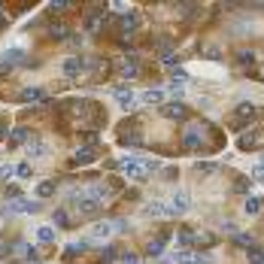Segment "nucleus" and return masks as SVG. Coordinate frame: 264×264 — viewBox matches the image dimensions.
Masks as SVG:
<instances>
[{
    "label": "nucleus",
    "instance_id": "1",
    "mask_svg": "<svg viewBox=\"0 0 264 264\" xmlns=\"http://www.w3.org/2000/svg\"><path fill=\"white\" fill-rule=\"evenodd\" d=\"M207 134H210V125H188L185 134H182V146L188 152H204L207 149Z\"/></svg>",
    "mask_w": 264,
    "mask_h": 264
},
{
    "label": "nucleus",
    "instance_id": "2",
    "mask_svg": "<svg viewBox=\"0 0 264 264\" xmlns=\"http://www.w3.org/2000/svg\"><path fill=\"white\" fill-rule=\"evenodd\" d=\"M119 164V170L128 176V179H137V182H146L149 179V173L143 170V161H137V158H122V161H116Z\"/></svg>",
    "mask_w": 264,
    "mask_h": 264
},
{
    "label": "nucleus",
    "instance_id": "3",
    "mask_svg": "<svg viewBox=\"0 0 264 264\" xmlns=\"http://www.w3.org/2000/svg\"><path fill=\"white\" fill-rule=\"evenodd\" d=\"M36 210H40V201H30V198H15L9 207H6V213L9 216H24V213H36Z\"/></svg>",
    "mask_w": 264,
    "mask_h": 264
},
{
    "label": "nucleus",
    "instance_id": "4",
    "mask_svg": "<svg viewBox=\"0 0 264 264\" xmlns=\"http://www.w3.org/2000/svg\"><path fill=\"white\" fill-rule=\"evenodd\" d=\"M161 116L170 119V122H185L188 119V106L185 103H164L161 106Z\"/></svg>",
    "mask_w": 264,
    "mask_h": 264
},
{
    "label": "nucleus",
    "instance_id": "5",
    "mask_svg": "<svg viewBox=\"0 0 264 264\" xmlns=\"http://www.w3.org/2000/svg\"><path fill=\"white\" fill-rule=\"evenodd\" d=\"M85 67H91V61H88V58H82V55L67 58V61H64V76H79Z\"/></svg>",
    "mask_w": 264,
    "mask_h": 264
},
{
    "label": "nucleus",
    "instance_id": "6",
    "mask_svg": "<svg viewBox=\"0 0 264 264\" xmlns=\"http://www.w3.org/2000/svg\"><path fill=\"white\" fill-rule=\"evenodd\" d=\"M173 261H176V264H207L210 258L201 255V252H195V249H185V252H176Z\"/></svg>",
    "mask_w": 264,
    "mask_h": 264
},
{
    "label": "nucleus",
    "instance_id": "7",
    "mask_svg": "<svg viewBox=\"0 0 264 264\" xmlns=\"http://www.w3.org/2000/svg\"><path fill=\"white\" fill-rule=\"evenodd\" d=\"M167 207H170V213L176 216V213H188L192 201H188V195H185V192H176V195H173V201H170Z\"/></svg>",
    "mask_w": 264,
    "mask_h": 264
},
{
    "label": "nucleus",
    "instance_id": "8",
    "mask_svg": "<svg viewBox=\"0 0 264 264\" xmlns=\"http://www.w3.org/2000/svg\"><path fill=\"white\" fill-rule=\"evenodd\" d=\"M176 243H179V252L195 249V231H192V228H179V231H176Z\"/></svg>",
    "mask_w": 264,
    "mask_h": 264
},
{
    "label": "nucleus",
    "instance_id": "9",
    "mask_svg": "<svg viewBox=\"0 0 264 264\" xmlns=\"http://www.w3.org/2000/svg\"><path fill=\"white\" fill-rule=\"evenodd\" d=\"M24 140H27V128H21V125H18V128H12V131H9V140H6L9 152H12V149H18Z\"/></svg>",
    "mask_w": 264,
    "mask_h": 264
},
{
    "label": "nucleus",
    "instance_id": "10",
    "mask_svg": "<svg viewBox=\"0 0 264 264\" xmlns=\"http://www.w3.org/2000/svg\"><path fill=\"white\" fill-rule=\"evenodd\" d=\"M140 76V64H137V58H125V64H122V79H137Z\"/></svg>",
    "mask_w": 264,
    "mask_h": 264
},
{
    "label": "nucleus",
    "instance_id": "11",
    "mask_svg": "<svg viewBox=\"0 0 264 264\" xmlns=\"http://www.w3.org/2000/svg\"><path fill=\"white\" fill-rule=\"evenodd\" d=\"M137 30H140V12L125 15V18H122V33H125V36H131V33H137Z\"/></svg>",
    "mask_w": 264,
    "mask_h": 264
},
{
    "label": "nucleus",
    "instance_id": "12",
    "mask_svg": "<svg viewBox=\"0 0 264 264\" xmlns=\"http://www.w3.org/2000/svg\"><path fill=\"white\" fill-rule=\"evenodd\" d=\"M146 216H161V219H167V216H173V213H170V207L161 204V201H149V204H146Z\"/></svg>",
    "mask_w": 264,
    "mask_h": 264
},
{
    "label": "nucleus",
    "instance_id": "13",
    "mask_svg": "<svg viewBox=\"0 0 264 264\" xmlns=\"http://www.w3.org/2000/svg\"><path fill=\"white\" fill-rule=\"evenodd\" d=\"M116 97H119V106H122V109H134V106H137V97H134V91H128V88H116Z\"/></svg>",
    "mask_w": 264,
    "mask_h": 264
},
{
    "label": "nucleus",
    "instance_id": "14",
    "mask_svg": "<svg viewBox=\"0 0 264 264\" xmlns=\"http://www.w3.org/2000/svg\"><path fill=\"white\" fill-rule=\"evenodd\" d=\"M76 207H79V213H85V216H94V213H100V204H97V201H91L88 195H82V198L76 201Z\"/></svg>",
    "mask_w": 264,
    "mask_h": 264
},
{
    "label": "nucleus",
    "instance_id": "15",
    "mask_svg": "<svg viewBox=\"0 0 264 264\" xmlns=\"http://www.w3.org/2000/svg\"><path fill=\"white\" fill-rule=\"evenodd\" d=\"M21 100L24 103H46V91L43 88H24L21 91Z\"/></svg>",
    "mask_w": 264,
    "mask_h": 264
},
{
    "label": "nucleus",
    "instance_id": "16",
    "mask_svg": "<svg viewBox=\"0 0 264 264\" xmlns=\"http://www.w3.org/2000/svg\"><path fill=\"white\" fill-rule=\"evenodd\" d=\"M49 36L64 40V36H70V24H67V21H52V24H49Z\"/></svg>",
    "mask_w": 264,
    "mask_h": 264
},
{
    "label": "nucleus",
    "instance_id": "17",
    "mask_svg": "<svg viewBox=\"0 0 264 264\" xmlns=\"http://www.w3.org/2000/svg\"><path fill=\"white\" fill-rule=\"evenodd\" d=\"M167 94H164V88H149V91H143V103H149V106H155V103H161Z\"/></svg>",
    "mask_w": 264,
    "mask_h": 264
},
{
    "label": "nucleus",
    "instance_id": "18",
    "mask_svg": "<svg viewBox=\"0 0 264 264\" xmlns=\"http://www.w3.org/2000/svg\"><path fill=\"white\" fill-rule=\"evenodd\" d=\"M52 222H55V225H58V228H70V225H73V222H70V213H67V210H64V207H61V210H55V213H52Z\"/></svg>",
    "mask_w": 264,
    "mask_h": 264
},
{
    "label": "nucleus",
    "instance_id": "19",
    "mask_svg": "<svg viewBox=\"0 0 264 264\" xmlns=\"http://www.w3.org/2000/svg\"><path fill=\"white\" fill-rule=\"evenodd\" d=\"M91 161H94V149H76L73 164H91Z\"/></svg>",
    "mask_w": 264,
    "mask_h": 264
},
{
    "label": "nucleus",
    "instance_id": "20",
    "mask_svg": "<svg viewBox=\"0 0 264 264\" xmlns=\"http://www.w3.org/2000/svg\"><path fill=\"white\" fill-rule=\"evenodd\" d=\"M112 234V222H97L91 228V237H109Z\"/></svg>",
    "mask_w": 264,
    "mask_h": 264
},
{
    "label": "nucleus",
    "instance_id": "21",
    "mask_svg": "<svg viewBox=\"0 0 264 264\" xmlns=\"http://www.w3.org/2000/svg\"><path fill=\"white\" fill-rule=\"evenodd\" d=\"M234 116H237V119H252V116H255V106L246 100V103H240V106L234 109Z\"/></svg>",
    "mask_w": 264,
    "mask_h": 264
},
{
    "label": "nucleus",
    "instance_id": "22",
    "mask_svg": "<svg viewBox=\"0 0 264 264\" xmlns=\"http://www.w3.org/2000/svg\"><path fill=\"white\" fill-rule=\"evenodd\" d=\"M243 207H246V213H249V216H258V213H261V198H255V195H249Z\"/></svg>",
    "mask_w": 264,
    "mask_h": 264
},
{
    "label": "nucleus",
    "instance_id": "23",
    "mask_svg": "<svg viewBox=\"0 0 264 264\" xmlns=\"http://www.w3.org/2000/svg\"><path fill=\"white\" fill-rule=\"evenodd\" d=\"M55 182H40V185H36V198H52L55 195Z\"/></svg>",
    "mask_w": 264,
    "mask_h": 264
},
{
    "label": "nucleus",
    "instance_id": "24",
    "mask_svg": "<svg viewBox=\"0 0 264 264\" xmlns=\"http://www.w3.org/2000/svg\"><path fill=\"white\" fill-rule=\"evenodd\" d=\"M146 252H149V255H152V258H158V255L164 252V240H161V237H155L152 243H149V246H146Z\"/></svg>",
    "mask_w": 264,
    "mask_h": 264
},
{
    "label": "nucleus",
    "instance_id": "25",
    "mask_svg": "<svg viewBox=\"0 0 264 264\" xmlns=\"http://www.w3.org/2000/svg\"><path fill=\"white\" fill-rule=\"evenodd\" d=\"M170 79H173L176 85H182V82L188 79V70H185V67H173V70H170Z\"/></svg>",
    "mask_w": 264,
    "mask_h": 264
},
{
    "label": "nucleus",
    "instance_id": "26",
    "mask_svg": "<svg viewBox=\"0 0 264 264\" xmlns=\"http://www.w3.org/2000/svg\"><path fill=\"white\" fill-rule=\"evenodd\" d=\"M27 152H30V158H43V155L49 152V149H46V143H30Z\"/></svg>",
    "mask_w": 264,
    "mask_h": 264
},
{
    "label": "nucleus",
    "instance_id": "27",
    "mask_svg": "<svg viewBox=\"0 0 264 264\" xmlns=\"http://www.w3.org/2000/svg\"><path fill=\"white\" fill-rule=\"evenodd\" d=\"M3 61H6V64H18V61H24V52H21V49H9V52L3 55Z\"/></svg>",
    "mask_w": 264,
    "mask_h": 264
},
{
    "label": "nucleus",
    "instance_id": "28",
    "mask_svg": "<svg viewBox=\"0 0 264 264\" xmlns=\"http://www.w3.org/2000/svg\"><path fill=\"white\" fill-rule=\"evenodd\" d=\"M15 176H18V179H30V176H33V167L24 161V164H18V167H15Z\"/></svg>",
    "mask_w": 264,
    "mask_h": 264
},
{
    "label": "nucleus",
    "instance_id": "29",
    "mask_svg": "<svg viewBox=\"0 0 264 264\" xmlns=\"http://www.w3.org/2000/svg\"><path fill=\"white\" fill-rule=\"evenodd\" d=\"M36 240H40V243H52L55 240V231L52 228H40V231H36Z\"/></svg>",
    "mask_w": 264,
    "mask_h": 264
},
{
    "label": "nucleus",
    "instance_id": "30",
    "mask_svg": "<svg viewBox=\"0 0 264 264\" xmlns=\"http://www.w3.org/2000/svg\"><path fill=\"white\" fill-rule=\"evenodd\" d=\"M176 58H179V55H176V49H164V52H161V64H167V67H170V64H176Z\"/></svg>",
    "mask_w": 264,
    "mask_h": 264
},
{
    "label": "nucleus",
    "instance_id": "31",
    "mask_svg": "<svg viewBox=\"0 0 264 264\" xmlns=\"http://www.w3.org/2000/svg\"><path fill=\"white\" fill-rule=\"evenodd\" d=\"M258 140H261V134H246V137H240V149H249V146H258Z\"/></svg>",
    "mask_w": 264,
    "mask_h": 264
},
{
    "label": "nucleus",
    "instance_id": "32",
    "mask_svg": "<svg viewBox=\"0 0 264 264\" xmlns=\"http://www.w3.org/2000/svg\"><path fill=\"white\" fill-rule=\"evenodd\" d=\"M216 170H219L216 161H201V164H198V173H207V176H210V173H216Z\"/></svg>",
    "mask_w": 264,
    "mask_h": 264
},
{
    "label": "nucleus",
    "instance_id": "33",
    "mask_svg": "<svg viewBox=\"0 0 264 264\" xmlns=\"http://www.w3.org/2000/svg\"><path fill=\"white\" fill-rule=\"evenodd\" d=\"M67 9H70L67 0H52V3H49V12H67Z\"/></svg>",
    "mask_w": 264,
    "mask_h": 264
},
{
    "label": "nucleus",
    "instance_id": "34",
    "mask_svg": "<svg viewBox=\"0 0 264 264\" xmlns=\"http://www.w3.org/2000/svg\"><path fill=\"white\" fill-rule=\"evenodd\" d=\"M249 243H252V237H249V234H234V246H243V249H249Z\"/></svg>",
    "mask_w": 264,
    "mask_h": 264
},
{
    "label": "nucleus",
    "instance_id": "35",
    "mask_svg": "<svg viewBox=\"0 0 264 264\" xmlns=\"http://www.w3.org/2000/svg\"><path fill=\"white\" fill-rule=\"evenodd\" d=\"M249 261L252 264H261V246H255V243L249 246Z\"/></svg>",
    "mask_w": 264,
    "mask_h": 264
},
{
    "label": "nucleus",
    "instance_id": "36",
    "mask_svg": "<svg viewBox=\"0 0 264 264\" xmlns=\"http://www.w3.org/2000/svg\"><path fill=\"white\" fill-rule=\"evenodd\" d=\"M9 176H15V167L12 164H3V167H0V179H9Z\"/></svg>",
    "mask_w": 264,
    "mask_h": 264
},
{
    "label": "nucleus",
    "instance_id": "37",
    "mask_svg": "<svg viewBox=\"0 0 264 264\" xmlns=\"http://www.w3.org/2000/svg\"><path fill=\"white\" fill-rule=\"evenodd\" d=\"M122 261H125V264H140V255H137V252H125Z\"/></svg>",
    "mask_w": 264,
    "mask_h": 264
},
{
    "label": "nucleus",
    "instance_id": "38",
    "mask_svg": "<svg viewBox=\"0 0 264 264\" xmlns=\"http://www.w3.org/2000/svg\"><path fill=\"white\" fill-rule=\"evenodd\" d=\"M6 198H9V201L21 198V192H18V185H6Z\"/></svg>",
    "mask_w": 264,
    "mask_h": 264
},
{
    "label": "nucleus",
    "instance_id": "39",
    "mask_svg": "<svg viewBox=\"0 0 264 264\" xmlns=\"http://www.w3.org/2000/svg\"><path fill=\"white\" fill-rule=\"evenodd\" d=\"M234 188H237L240 195H243V192H249V179H237V185H234Z\"/></svg>",
    "mask_w": 264,
    "mask_h": 264
},
{
    "label": "nucleus",
    "instance_id": "40",
    "mask_svg": "<svg viewBox=\"0 0 264 264\" xmlns=\"http://www.w3.org/2000/svg\"><path fill=\"white\" fill-rule=\"evenodd\" d=\"M222 231H228V234H237V225H234V222H225V225H222Z\"/></svg>",
    "mask_w": 264,
    "mask_h": 264
},
{
    "label": "nucleus",
    "instance_id": "41",
    "mask_svg": "<svg viewBox=\"0 0 264 264\" xmlns=\"http://www.w3.org/2000/svg\"><path fill=\"white\" fill-rule=\"evenodd\" d=\"M116 12H128V3H122V0H116V6H112Z\"/></svg>",
    "mask_w": 264,
    "mask_h": 264
},
{
    "label": "nucleus",
    "instance_id": "42",
    "mask_svg": "<svg viewBox=\"0 0 264 264\" xmlns=\"http://www.w3.org/2000/svg\"><path fill=\"white\" fill-rule=\"evenodd\" d=\"M82 140H85V143H91V146H94V143H97V134H82Z\"/></svg>",
    "mask_w": 264,
    "mask_h": 264
},
{
    "label": "nucleus",
    "instance_id": "43",
    "mask_svg": "<svg viewBox=\"0 0 264 264\" xmlns=\"http://www.w3.org/2000/svg\"><path fill=\"white\" fill-rule=\"evenodd\" d=\"M3 137H6V125H3V122H0V140H3Z\"/></svg>",
    "mask_w": 264,
    "mask_h": 264
},
{
    "label": "nucleus",
    "instance_id": "44",
    "mask_svg": "<svg viewBox=\"0 0 264 264\" xmlns=\"http://www.w3.org/2000/svg\"><path fill=\"white\" fill-rule=\"evenodd\" d=\"M0 9H3V6H0Z\"/></svg>",
    "mask_w": 264,
    "mask_h": 264
}]
</instances>
